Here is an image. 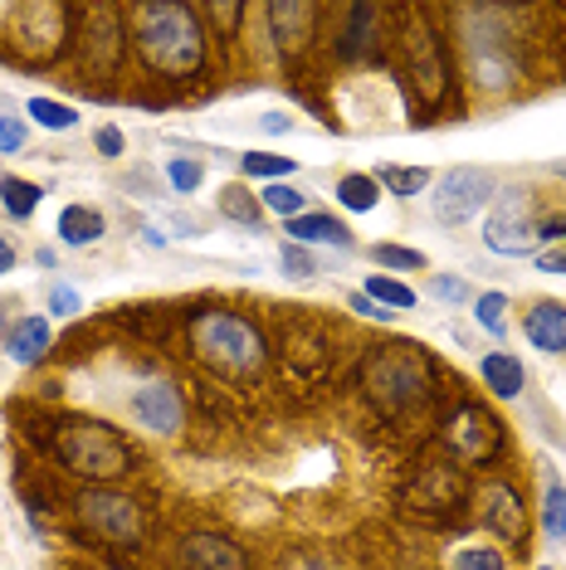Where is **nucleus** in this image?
<instances>
[{
	"instance_id": "1",
	"label": "nucleus",
	"mask_w": 566,
	"mask_h": 570,
	"mask_svg": "<svg viewBox=\"0 0 566 570\" xmlns=\"http://www.w3.org/2000/svg\"><path fill=\"white\" fill-rule=\"evenodd\" d=\"M127 16H133L137 55L152 73L186 79V73L201 69L205 35H201V20L191 6H182V0H147V6H133Z\"/></svg>"
},
{
	"instance_id": "2",
	"label": "nucleus",
	"mask_w": 566,
	"mask_h": 570,
	"mask_svg": "<svg viewBox=\"0 0 566 570\" xmlns=\"http://www.w3.org/2000/svg\"><path fill=\"white\" fill-rule=\"evenodd\" d=\"M191 346L211 371L244 381L264 366V336L254 322H244L235 313H196L191 317Z\"/></svg>"
},
{
	"instance_id": "3",
	"label": "nucleus",
	"mask_w": 566,
	"mask_h": 570,
	"mask_svg": "<svg viewBox=\"0 0 566 570\" xmlns=\"http://www.w3.org/2000/svg\"><path fill=\"white\" fill-rule=\"evenodd\" d=\"M55 453L64 469L84 473V478H118L133 463L127 439L103 420H64L55 430Z\"/></svg>"
},
{
	"instance_id": "4",
	"label": "nucleus",
	"mask_w": 566,
	"mask_h": 570,
	"mask_svg": "<svg viewBox=\"0 0 566 570\" xmlns=\"http://www.w3.org/2000/svg\"><path fill=\"white\" fill-rule=\"evenodd\" d=\"M79 517L88 522V531H98L103 541H142V508L127 492H108V488H98V492H84L79 498Z\"/></svg>"
},
{
	"instance_id": "5",
	"label": "nucleus",
	"mask_w": 566,
	"mask_h": 570,
	"mask_svg": "<svg viewBox=\"0 0 566 570\" xmlns=\"http://www.w3.org/2000/svg\"><path fill=\"white\" fill-rule=\"evenodd\" d=\"M494 200V176L474 171V166H455V171L440 176V190H435V219L440 225H465Z\"/></svg>"
},
{
	"instance_id": "6",
	"label": "nucleus",
	"mask_w": 566,
	"mask_h": 570,
	"mask_svg": "<svg viewBox=\"0 0 566 570\" xmlns=\"http://www.w3.org/2000/svg\"><path fill=\"white\" fill-rule=\"evenodd\" d=\"M484 244H488L494 254H504V258L533 254L537 244H543V235H537V225H533V215H527V200H523V196H504V205L488 215Z\"/></svg>"
},
{
	"instance_id": "7",
	"label": "nucleus",
	"mask_w": 566,
	"mask_h": 570,
	"mask_svg": "<svg viewBox=\"0 0 566 570\" xmlns=\"http://www.w3.org/2000/svg\"><path fill=\"white\" fill-rule=\"evenodd\" d=\"M474 508H479V522L494 531V537L518 541V547H523L527 517H523V498H518V488H513V483H504V478L484 483L479 492H474Z\"/></svg>"
},
{
	"instance_id": "8",
	"label": "nucleus",
	"mask_w": 566,
	"mask_h": 570,
	"mask_svg": "<svg viewBox=\"0 0 566 570\" xmlns=\"http://www.w3.org/2000/svg\"><path fill=\"white\" fill-rule=\"evenodd\" d=\"M445 444L455 449V459H465V463L494 459V453H498V424H494V414H484L479 405L455 410V420H449V430H445Z\"/></svg>"
},
{
	"instance_id": "9",
	"label": "nucleus",
	"mask_w": 566,
	"mask_h": 570,
	"mask_svg": "<svg viewBox=\"0 0 566 570\" xmlns=\"http://www.w3.org/2000/svg\"><path fill=\"white\" fill-rule=\"evenodd\" d=\"M133 420L147 424L157 434H176L186 420V405H182V391L172 381H147L133 391Z\"/></svg>"
},
{
	"instance_id": "10",
	"label": "nucleus",
	"mask_w": 566,
	"mask_h": 570,
	"mask_svg": "<svg viewBox=\"0 0 566 570\" xmlns=\"http://www.w3.org/2000/svg\"><path fill=\"white\" fill-rule=\"evenodd\" d=\"M406 63H410V79H416L420 98L435 102L445 94V59H440V40H435L424 24H416V30L406 35Z\"/></svg>"
},
{
	"instance_id": "11",
	"label": "nucleus",
	"mask_w": 566,
	"mask_h": 570,
	"mask_svg": "<svg viewBox=\"0 0 566 570\" xmlns=\"http://www.w3.org/2000/svg\"><path fill=\"white\" fill-rule=\"evenodd\" d=\"M182 561L191 570H250L244 566V551L225 537H191L182 547Z\"/></svg>"
},
{
	"instance_id": "12",
	"label": "nucleus",
	"mask_w": 566,
	"mask_h": 570,
	"mask_svg": "<svg viewBox=\"0 0 566 570\" xmlns=\"http://www.w3.org/2000/svg\"><path fill=\"white\" fill-rule=\"evenodd\" d=\"M523 332H527V342H533L537 352L562 356L566 352V307L562 303H537L533 313H527Z\"/></svg>"
},
{
	"instance_id": "13",
	"label": "nucleus",
	"mask_w": 566,
	"mask_h": 570,
	"mask_svg": "<svg viewBox=\"0 0 566 570\" xmlns=\"http://www.w3.org/2000/svg\"><path fill=\"white\" fill-rule=\"evenodd\" d=\"M283 229H289L293 244H332V249H347V244H352V229H347L338 215H323V210L283 219Z\"/></svg>"
},
{
	"instance_id": "14",
	"label": "nucleus",
	"mask_w": 566,
	"mask_h": 570,
	"mask_svg": "<svg viewBox=\"0 0 566 570\" xmlns=\"http://www.w3.org/2000/svg\"><path fill=\"white\" fill-rule=\"evenodd\" d=\"M371 385H396V395H401V405H410L420 391H424V366L410 352H401V356H386V361H377V375H371Z\"/></svg>"
},
{
	"instance_id": "15",
	"label": "nucleus",
	"mask_w": 566,
	"mask_h": 570,
	"mask_svg": "<svg viewBox=\"0 0 566 570\" xmlns=\"http://www.w3.org/2000/svg\"><path fill=\"white\" fill-rule=\"evenodd\" d=\"M269 20H274V35H279V49L283 55H299L313 35V20H318V6H269Z\"/></svg>"
},
{
	"instance_id": "16",
	"label": "nucleus",
	"mask_w": 566,
	"mask_h": 570,
	"mask_svg": "<svg viewBox=\"0 0 566 570\" xmlns=\"http://www.w3.org/2000/svg\"><path fill=\"white\" fill-rule=\"evenodd\" d=\"M6 352L16 366H35L49 352V317H20L16 327L6 332Z\"/></svg>"
},
{
	"instance_id": "17",
	"label": "nucleus",
	"mask_w": 566,
	"mask_h": 570,
	"mask_svg": "<svg viewBox=\"0 0 566 570\" xmlns=\"http://www.w3.org/2000/svg\"><path fill=\"white\" fill-rule=\"evenodd\" d=\"M479 371H484V385L494 395H504V400H513L523 391V381H527V371H523V361L513 356V352H488L484 361H479Z\"/></svg>"
},
{
	"instance_id": "18",
	"label": "nucleus",
	"mask_w": 566,
	"mask_h": 570,
	"mask_svg": "<svg viewBox=\"0 0 566 570\" xmlns=\"http://www.w3.org/2000/svg\"><path fill=\"white\" fill-rule=\"evenodd\" d=\"M103 215L98 210H88V205H69V210L59 215V239L69 244V249H88V244H98L103 239Z\"/></svg>"
},
{
	"instance_id": "19",
	"label": "nucleus",
	"mask_w": 566,
	"mask_h": 570,
	"mask_svg": "<svg viewBox=\"0 0 566 570\" xmlns=\"http://www.w3.org/2000/svg\"><path fill=\"white\" fill-rule=\"evenodd\" d=\"M45 190L35 186V180H20V176H6L0 180V205H6L16 219H30L35 215V205H40Z\"/></svg>"
},
{
	"instance_id": "20",
	"label": "nucleus",
	"mask_w": 566,
	"mask_h": 570,
	"mask_svg": "<svg viewBox=\"0 0 566 570\" xmlns=\"http://www.w3.org/2000/svg\"><path fill=\"white\" fill-rule=\"evenodd\" d=\"M338 200L347 205V210H357V215H367V210H377V200H381V190H377V176H342V186H338Z\"/></svg>"
},
{
	"instance_id": "21",
	"label": "nucleus",
	"mask_w": 566,
	"mask_h": 570,
	"mask_svg": "<svg viewBox=\"0 0 566 570\" xmlns=\"http://www.w3.org/2000/svg\"><path fill=\"white\" fill-rule=\"evenodd\" d=\"M221 210L230 215V219H240L244 229H260V215H264V205L250 196L244 186H225L221 190Z\"/></svg>"
},
{
	"instance_id": "22",
	"label": "nucleus",
	"mask_w": 566,
	"mask_h": 570,
	"mask_svg": "<svg viewBox=\"0 0 566 570\" xmlns=\"http://www.w3.org/2000/svg\"><path fill=\"white\" fill-rule=\"evenodd\" d=\"M543 527L552 541H566V488L557 478H547V492H543Z\"/></svg>"
},
{
	"instance_id": "23",
	"label": "nucleus",
	"mask_w": 566,
	"mask_h": 570,
	"mask_svg": "<svg viewBox=\"0 0 566 570\" xmlns=\"http://www.w3.org/2000/svg\"><path fill=\"white\" fill-rule=\"evenodd\" d=\"M381 186H391L396 196H420L424 186H430V171L424 166H381Z\"/></svg>"
},
{
	"instance_id": "24",
	"label": "nucleus",
	"mask_w": 566,
	"mask_h": 570,
	"mask_svg": "<svg viewBox=\"0 0 566 570\" xmlns=\"http://www.w3.org/2000/svg\"><path fill=\"white\" fill-rule=\"evenodd\" d=\"M30 118L40 127H55V132H69V127H79V112L69 108V102H55V98H30Z\"/></svg>"
},
{
	"instance_id": "25",
	"label": "nucleus",
	"mask_w": 566,
	"mask_h": 570,
	"mask_svg": "<svg viewBox=\"0 0 566 570\" xmlns=\"http://www.w3.org/2000/svg\"><path fill=\"white\" fill-rule=\"evenodd\" d=\"M474 317H479V327L488 336H504L508 332V297L504 293H479V303H474Z\"/></svg>"
},
{
	"instance_id": "26",
	"label": "nucleus",
	"mask_w": 566,
	"mask_h": 570,
	"mask_svg": "<svg viewBox=\"0 0 566 570\" xmlns=\"http://www.w3.org/2000/svg\"><path fill=\"white\" fill-rule=\"evenodd\" d=\"M367 297H377V303H386V307H416V288H406L401 278H367Z\"/></svg>"
},
{
	"instance_id": "27",
	"label": "nucleus",
	"mask_w": 566,
	"mask_h": 570,
	"mask_svg": "<svg viewBox=\"0 0 566 570\" xmlns=\"http://www.w3.org/2000/svg\"><path fill=\"white\" fill-rule=\"evenodd\" d=\"M166 180H172V190L191 196V190H201L205 166H201V161H186V157H172V161H166Z\"/></svg>"
},
{
	"instance_id": "28",
	"label": "nucleus",
	"mask_w": 566,
	"mask_h": 570,
	"mask_svg": "<svg viewBox=\"0 0 566 570\" xmlns=\"http://www.w3.org/2000/svg\"><path fill=\"white\" fill-rule=\"evenodd\" d=\"M260 205H264V210H274V215H283V219H299V215H303V196H299V190H289L283 180L264 190Z\"/></svg>"
},
{
	"instance_id": "29",
	"label": "nucleus",
	"mask_w": 566,
	"mask_h": 570,
	"mask_svg": "<svg viewBox=\"0 0 566 570\" xmlns=\"http://www.w3.org/2000/svg\"><path fill=\"white\" fill-rule=\"evenodd\" d=\"M244 176H264V180H283L293 176V161L289 157H264V151H254V157H244Z\"/></svg>"
},
{
	"instance_id": "30",
	"label": "nucleus",
	"mask_w": 566,
	"mask_h": 570,
	"mask_svg": "<svg viewBox=\"0 0 566 570\" xmlns=\"http://www.w3.org/2000/svg\"><path fill=\"white\" fill-rule=\"evenodd\" d=\"M455 570H508V566L494 547H465V551H455Z\"/></svg>"
},
{
	"instance_id": "31",
	"label": "nucleus",
	"mask_w": 566,
	"mask_h": 570,
	"mask_svg": "<svg viewBox=\"0 0 566 570\" xmlns=\"http://www.w3.org/2000/svg\"><path fill=\"white\" fill-rule=\"evenodd\" d=\"M371 258L386 264V268H424V254L420 249H401V244H377Z\"/></svg>"
},
{
	"instance_id": "32",
	"label": "nucleus",
	"mask_w": 566,
	"mask_h": 570,
	"mask_svg": "<svg viewBox=\"0 0 566 570\" xmlns=\"http://www.w3.org/2000/svg\"><path fill=\"white\" fill-rule=\"evenodd\" d=\"M283 274H289V278H308V274H313V258L303 254V244H283Z\"/></svg>"
},
{
	"instance_id": "33",
	"label": "nucleus",
	"mask_w": 566,
	"mask_h": 570,
	"mask_svg": "<svg viewBox=\"0 0 566 570\" xmlns=\"http://www.w3.org/2000/svg\"><path fill=\"white\" fill-rule=\"evenodd\" d=\"M537 268H543V274H566V239L547 244V249L537 254Z\"/></svg>"
},
{
	"instance_id": "34",
	"label": "nucleus",
	"mask_w": 566,
	"mask_h": 570,
	"mask_svg": "<svg viewBox=\"0 0 566 570\" xmlns=\"http://www.w3.org/2000/svg\"><path fill=\"white\" fill-rule=\"evenodd\" d=\"M435 297H445V303H469V283L465 278H435Z\"/></svg>"
},
{
	"instance_id": "35",
	"label": "nucleus",
	"mask_w": 566,
	"mask_h": 570,
	"mask_svg": "<svg viewBox=\"0 0 566 570\" xmlns=\"http://www.w3.org/2000/svg\"><path fill=\"white\" fill-rule=\"evenodd\" d=\"M49 313H55V317H74V313H79V293H74V288H55V293H49Z\"/></svg>"
},
{
	"instance_id": "36",
	"label": "nucleus",
	"mask_w": 566,
	"mask_h": 570,
	"mask_svg": "<svg viewBox=\"0 0 566 570\" xmlns=\"http://www.w3.org/2000/svg\"><path fill=\"white\" fill-rule=\"evenodd\" d=\"M347 303H352L362 317H371V322H391V307H381L377 297H367V293H352V297H347Z\"/></svg>"
},
{
	"instance_id": "37",
	"label": "nucleus",
	"mask_w": 566,
	"mask_h": 570,
	"mask_svg": "<svg viewBox=\"0 0 566 570\" xmlns=\"http://www.w3.org/2000/svg\"><path fill=\"white\" fill-rule=\"evenodd\" d=\"M25 147V127L16 118H0V151H20Z\"/></svg>"
},
{
	"instance_id": "38",
	"label": "nucleus",
	"mask_w": 566,
	"mask_h": 570,
	"mask_svg": "<svg viewBox=\"0 0 566 570\" xmlns=\"http://www.w3.org/2000/svg\"><path fill=\"white\" fill-rule=\"evenodd\" d=\"M98 151H103V157H123V132H118V127H98Z\"/></svg>"
},
{
	"instance_id": "39",
	"label": "nucleus",
	"mask_w": 566,
	"mask_h": 570,
	"mask_svg": "<svg viewBox=\"0 0 566 570\" xmlns=\"http://www.w3.org/2000/svg\"><path fill=\"white\" fill-rule=\"evenodd\" d=\"M260 127H264V132H289V118H283V112H269Z\"/></svg>"
},
{
	"instance_id": "40",
	"label": "nucleus",
	"mask_w": 566,
	"mask_h": 570,
	"mask_svg": "<svg viewBox=\"0 0 566 570\" xmlns=\"http://www.w3.org/2000/svg\"><path fill=\"white\" fill-rule=\"evenodd\" d=\"M16 268V249H10V239H0V274H10Z\"/></svg>"
},
{
	"instance_id": "41",
	"label": "nucleus",
	"mask_w": 566,
	"mask_h": 570,
	"mask_svg": "<svg viewBox=\"0 0 566 570\" xmlns=\"http://www.w3.org/2000/svg\"><path fill=\"white\" fill-rule=\"evenodd\" d=\"M35 264H40V268H59V258H55V249H40V254H35Z\"/></svg>"
},
{
	"instance_id": "42",
	"label": "nucleus",
	"mask_w": 566,
	"mask_h": 570,
	"mask_svg": "<svg viewBox=\"0 0 566 570\" xmlns=\"http://www.w3.org/2000/svg\"><path fill=\"white\" fill-rule=\"evenodd\" d=\"M557 171H562V176H566V161H562V166H557Z\"/></svg>"
},
{
	"instance_id": "43",
	"label": "nucleus",
	"mask_w": 566,
	"mask_h": 570,
	"mask_svg": "<svg viewBox=\"0 0 566 570\" xmlns=\"http://www.w3.org/2000/svg\"><path fill=\"white\" fill-rule=\"evenodd\" d=\"M543 570H552V566H543Z\"/></svg>"
}]
</instances>
